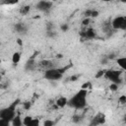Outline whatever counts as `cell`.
I'll return each instance as SVG.
<instances>
[{
  "label": "cell",
  "instance_id": "2",
  "mask_svg": "<svg viewBox=\"0 0 126 126\" xmlns=\"http://www.w3.org/2000/svg\"><path fill=\"white\" fill-rule=\"evenodd\" d=\"M19 102H20V98H17L11 104H9L7 107L3 108L0 111V119L8 121V122H12V120L17 115L16 114V108H17V105L19 104Z\"/></svg>",
  "mask_w": 126,
  "mask_h": 126
},
{
  "label": "cell",
  "instance_id": "17",
  "mask_svg": "<svg viewBox=\"0 0 126 126\" xmlns=\"http://www.w3.org/2000/svg\"><path fill=\"white\" fill-rule=\"evenodd\" d=\"M30 10H31V6H29V5H26V6H23L22 8H20V14L21 15H23V16H25V15H27L29 12H30Z\"/></svg>",
  "mask_w": 126,
  "mask_h": 126
},
{
  "label": "cell",
  "instance_id": "1",
  "mask_svg": "<svg viewBox=\"0 0 126 126\" xmlns=\"http://www.w3.org/2000/svg\"><path fill=\"white\" fill-rule=\"evenodd\" d=\"M87 95L88 91L81 89L71 98L68 99V105L76 110H82L87 106Z\"/></svg>",
  "mask_w": 126,
  "mask_h": 126
},
{
  "label": "cell",
  "instance_id": "4",
  "mask_svg": "<svg viewBox=\"0 0 126 126\" xmlns=\"http://www.w3.org/2000/svg\"><path fill=\"white\" fill-rule=\"evenodd\" d=\"M122 71L120 70H105L104 77L113 84L120 85L122 83Z\"/></svg>",
  "mask_w": 126,
  "mask_h": 126
},
{
  "label": "cell",
  "instance_id": "31",
  "mask_svg": "<svg viewBox=\"0 0 126 126\" xmlns=\"http://www.w3.org/2000/svg\"><path fill=\"white\" fill-rule=\"evenodd\" d=\"M123 120H124V122H125V123H126V114H125V115H124V118H123Z\"/></svg>",
  "mask_w": 126,
  "mask_h": 126
},
{
  "label": "cell",
  "instance_id": "5",
  "mask_svg": "<svg viewBox=\"0 0 126 126\" xmlns=\"http://www.w3.org/2000/svg\"><path fill=\"white\" fill-rule=\"evenodd\" d=\"M111 27L114 31H126V16H117L111 21Z\"/></svg>",
  "mask_w": 126,
  "mask_h": 126
},
{
  "label": "cell",
  "instance_id": "18",
  "mask_svg": "<svg viewBox=\"0 0 126 126\" xmlns=\"http://www.w3.org/2000/svg\"><path fill=\"white\" fill-rule=\"evenodd\" d=\"M82 120H83V115H81L79 113H76L72 116V121L74 123H80Z\"/></svg>",
  "mask_w": 126,
  "mask_h": 126
},
{
  "label": "cell",
  "instance_id": "20",
  "mask_svg": "<svg viewBox=\"0 0 126 126\" xmlns=\"http://www.w3.org/2000/svg\"><path fill=\"white\" fill-rule=\"evenodd\" d=\"M39 124H40V120L38 118H32V120L28 126H39Z\"/></svg>",
  "mask_w": 126,
  "mask_h": 126
},
{
  "label": "cell",
  "instance_id": "22",
  "mask_svg": "<svg viewBox=\"0 0 126 126\" xmlns=\"http://www.w3.org/2000/svg\"><path fill=\"white\" fill-rule=\"evenodd\" d=\"M118 101H119V103H121V104H126V95H125V94L120 95V96L118 97Z\"/></svg>",
  "mask_w": 126,
  "mask_h": 126
},
{
  "label": "cell",
  "instance_id": "9",
  "mask_svg": "<svg viewBox=\"0 0 126 126\" xmlns=\"http://www.w3.org/2000/svg\"><path fill=\"white\" fill-rule=\"evenodd\" d=\"M80 35L83 39L90 40V39H94V38L96 37V32H95V30H94L92 28H89L85 31H82L80 32Z\"/></svg>",
  "mask_w": 126,
  "mask_h": 126
},
{
  "label": "cell",
  "instance_id": "14",
  "mask_svg": "<svg viewBox=\"0 0 126 126\" xmlns=\"http://www.w3.org/2000/svg\"><path fill=\"white\" fill-rule=\"evenodd\" d=\"M98 11H96V10H94V9H90V10H87L85 13H84V15H85V17L86 18H95V17H97L98 16Z\"/></svg>",
  "mask_w": 126,
  "mask_h": 126
},
{
  "label": "cell",
  "instance_id": "12",
  "mask_svg": "<svg viewBox=\"0 0 126 126\" xmlns=\"http://www.w3.org/2000/svg\"><path fill=\"white\" fill-rule=\"evenodd\" d=\"M55 104H56L57 107L63 108V107H65L66 105H68V98L65 97V96H60V97H58V98L56 99Z\"/></svg>",
  "mask_w": 126,
  "mask_h": 126
},
{
  "label": "cell",
  "instance_id": "15",
  "mask_svg": "<svg viewBox=\"0 0 126 126\" xmlns=\"http://www.w3.org/2000/svg\"><path fill=\"white\" fill-rule=\"evenodd\" d=\"M11 125L12 126H23L24 124H23V118H21V116H20V114H17L16 116H15V118L12 120V122H11Z\"/></svg>",
  "mask_w": 126,
  "mask_h": 126
},
{
  "label": "cell",
  "instance_id": "26",
  "mask_svg": "<svg viewBox=\"0 0 126 126\" xmlns=\"http://www.w3.org/2000/svg\"><path fill=\"white\" fill-rule=\"evenodd\" d=\"M31 106H32V102H31V101H26V102H24V108H25V109H30Z\"/></svg>",
  "mask_w": 126,
  "mask_h": 126
},
{
  "label": "cell",
  "instance_id": "13",
  "mask_svg": "<svg viewBox=\"0 0 126 126\" xmlns=\"http://www.w3.org/2000/svg\"><path fill=\"white\" fill-rule=\"evenodd\" d=\"M116 63L122 71H126V57H124V56L117 57L116 58Z\"/></svg>",
  "mask_w": 126,
  "mask_h": 126
},
{
  "label": "cell",
  "instance_id": "19",
  "mask_svg": "<svg viewBox=\"0 0 126 126\" xmlns=\"http://www.w3.org/2000/svg\"><path fill=\"white\" fill-rule=\"evenodd\" d=\"M32 118H33V117H32V116H30V115L25 116V117L23 118V124H24V126H28V125L31 123V121L32 120Z\"/></svg>",
  "mask_w": 126,
  "mask_h": 126
},
{
  "label": "cell",
  "instance_id": "8",
  "mask_svg": "<svg viewBox=\"0 0 126 126\" xmlns=\"http://www.w3.org/2000/svg\"><path fill=\"white\" fill-rule=\"evenodd\" d=\"M37 68L42 69L45 72L46 70H49V69H52V68H56V65L54 64V61H52V60L43 59V60H40L37 63Z\"/></svg>",
  "mask_w": 126,
  "mask_h": 126
},
{
  "label": "cell",
  "instance_id": "16",
  "mask_svg": "<svg viewBox=\"0 0 126 126\" xmlns=\"http://www.w3.org/2000/svg\"><path fill=\"white\" fill-rule=\"evenodd\" d=\"M20 60H21V52H18V51L14 52L13 55H12V62H13V64L17 65L20 62Z\"/></svg>",
  "mask_w": 126,
  "mask_h": 126
},
{
  "label": "cell",
  "instance_id": "28",
  "mask_svg": "<svg viewBox=\"0 0 126 126\" xmlns=\"http://www.w3.org/2000/svg\"><path fill=\"white\" fill-rule=\"evenodd\" d=\"M68 25L67 24H63L61 27H60V29H61V31H63V32H67L68 31Z\"/></svg>",
  "mask_w": 126,
  "mask_h": 126
},
{
  "label": "cell",
  "instance_id": "7",
  "mask_svg": "<svg viewBox=\"0 0 126 126\" xmlns=\"http://www.w3.org/2000/svg\"><path fill=\"white\" fill-rule=\"evenodd\" d=\"M52 6H53V2L51 1H39L36 3L35 8L40 12L48 13L52 9Z\"/></svg>",
  "mask_w": 126,
  "mask_h": 126
},
{
  "label": "cell",
  "instance_id": "29",
  "mask_svg": "<svg viewBox=\"0 0 126 126\" xmlns=\"http://www.w3.org/2000/svg\"><path fill=\"white\" fill-rule=\"evenodd\" d=\"M89 23H90V19H89V18L84 19V20H83V22H82L83 26H88V25H89Z\"/></svg>",
  "mask_w": 126,
  "mask_h": 126
},
{
  "label": "cell",
  "instance_id": "24",
  "mask_svg": "<svg viewBox=\"0 0 126 126\" xmlns=\"http://www.w3.org/2000/svg\"><path fill=\"white\" fill-rule=\"evenodd\" d=\"M104 74H105V70H99L97 72V74L95 75V78H100V77L104 76Z\"/></svg>",
  "mask_w": 126,
  "mask_h": 126
},
{
  "label": "cell",
  "instance_id": "21",
  "mask_svg": "<svg viewBox=\"0 0 126 126\" xmlns=\"http://www.w3.org/2000/svg\"><path fill=\"white\" fill-rule=\"evenodd\" d=\"M54 124H55V122L51 119H46L43 122V126H54Z\"/></svg>",
  "mask_w": 126,
  "mask_h": 126
},
{
  "label": "cell",
  "instance_id": "11",
  "mask_svg": "<svg viewBox=\"0 0 126 126\" xmlns=\"http://www.w3.org/2000/svg\"><path fill=\"white\" fill-rule=\"evenodd\" d=\"M14 29H15L16 32L21 33V34L27 33V32H28V27L26 26L25 23H17V24L14 26Z\"/></svg>",
  "mask_w": 126,
  "mask_h": 126
},
{
  "label": "cell",
  "instance_id": "10",
  "mask_svg": "<svg viewBox=\"0 0 126 126\" xmlns=\"http://www.w3.org/2000/svg\"><path fill=\"white\" fill-rule=\"evenodd\" d=\"M37 63H38V62H36L34 59L31 58V59H29V60L26 62V64H25V69H26L27 71H34V70L37 68Z\"/></svg>",
  "mask_w": 126,
  "mask_h": 126
},
{
  "label": "cell",
  "instance_id": "27",
  "mask_svg": "<svg viewBox=\"0 0 126 126\" xmlns=\"http://www.w3.org/2000/svg\"><path fill=\"white\" fill-rule=\"evenodd\" d=\"M91 87V83L90 82H88V83H85L84 85H82V89H84V90H87L88 91V89Z\"/></svg>",
  "mask_w": 126,
  "mask_h": 126
},
{
  "label": "cell",
  "instance_id": "30",
  "mask_svg": "<svg viewBox=\"0 0 126 126\" xmlns=\"http://www.w3.org/2000/svg\"><path fill=\"white\" fill-rule=\"evenodd\" d=\"M17 41H18V43H19V44H20V45H22V40H21V39H20V38H19V39H18V40H17Z\"/></svg>",
  "mask_w": 126,
  "mask_h": 126
},
{
  "label": "cell",
  "instance_id": "6",
  "mask_svg": "<svg viewBox=\"0 0 126 126\" xmlns=\"http://www.w3.org/2000/svg\"><path fill=\"white\" fill-rule=\"evenodd\" d=\"M106 121V117H105V114L102 113V112H98L96 113L91 120L89 126H99V125H102L104 124Z\"/></svg>",
  "mask_w": 126,
  "mask_h": 126
},
{
  "label": "cell",
  "instance_id": "25",
  "mask_svg": "<svg viewBox=\"0 0 126 126\" xmlns=\"http://www.w3.org/2000/svg\"><path fill=\"white\" fill-rule=\"evenodd\" d=\"M10 125H11V122H8V121L0 119V126H10Z\"/></svg>",
  "mask_w": 126,
  "mask_h": 126
},
{
  "label": "cell",
  "instance_id": "23",
  "mask_svg": "<svg viewBox=\"0 0 126 126\" xmlns=\"http://www.w3.org/2000/svg\"><path fill=\"white\" fill-rule=\"evenodd\" d=\"M118 87H119V85L111 83L110 86H109V89H110V91H112V92H116V91L118 90Z\"/></svg>",
  "mask_w": 126,
  "mask_h": 126
},
{
  "label": "cell",
  "instance_id": "3",
  "mask_svg": "<svg viewBox=\"0 0 126 126\" xmlns=\"http://www.w3.org/2000/svg\"><path fill=\"white\" fill-rule=\"evenodd\" d=\"M68 67L66 68H52V69H49V70H46L44 72V78L47 80V81H59L62 77H63V74L65 72V70L67 69Z\"/></svg>",
  "mask_w": 126,
  "mask_h": 126
}]
</instances>
